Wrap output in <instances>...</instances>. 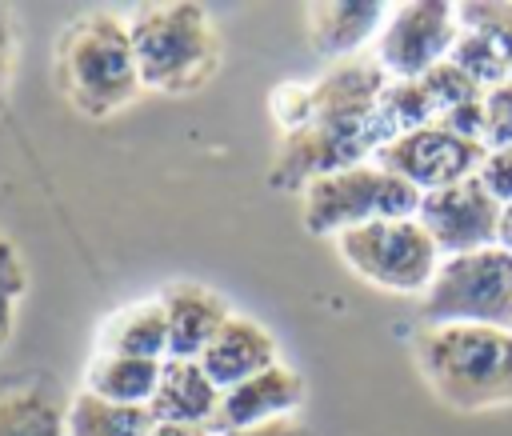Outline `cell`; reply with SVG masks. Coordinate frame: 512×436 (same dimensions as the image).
<instances>
[{
  "label": "cell",
  "instance_id": "10",
  "mask_svg": "<svg viewBox=\"0 0 512 436\" xmlns=\"http://www.w3.org/2000/svg\"><path fill=\"white\" fill-rule=\"evenodd\" d=\"M416 220L424 224V232L432 236L440 256H460V252H476V248H492L496 244L500 204L472 176V180L424 192L420 208H416Z\"/></svg>",
  "mask_w": 512,
  "mask_h": 436
},
{
  "label": "cell",
  "instance_id": "14",
  "mask_svg": "<svg viewBox=\"0 0 512 436\" xmlns=\"http://www.w3.org/2000/svg\"><path fill=\"white\" fill-rule=\"evenodd\" d=\"M164 316H168V360H200L208 340L220 332V324L232 316L224 296H216L204 284H172L164 296Z\"/></svg>",
  "mask_w": 512,
  "mask_h": 436
},
{
  "label": "cell",
  "instance_id": "9",
  "mask_svg": "<svg viewBox=\"0 0 512 436\" xmlns=\"http://www.w3.org/2000/svg\"><path fill=\"white\" fill-rule=\"evenodd\" d=\"M484 152L488 148L472 136H460L440 124H424V128H412V132H400L396 140H388L372 160L424 196V192L472 180L480 172Z\"/></svg>",
  "mask_w": 512,
  "mask_h": 436
},
{
  "label": "cell",
  "instance_id": "2",
  "mask_svg": "<svg viewBox=\"0 0 512 436\" xmlns=\"http://www.w3.org/2000/svg\"><path fill=\"white\" fill-rule=\"evenodd\" d=\"M416 368L436 400L456 412L512 404V328L440 324L416 332Z\"/></svg>",
  "mask_w": 512,
  "mask_h": 436
},
{
  "label": "cell",
  "instance_id": "21",
  "mask_svg": "<svg viewBox=\"0 0 512 436\" xmlns=\"http://www.w3.org/2000/svg\"><path fill=\"white\" fill-rule=\"evenodd\" d=\"M484 148H512V84L484 92Z\"/></svg>",
  "mask_w": 512,
  "mask_h": 436
},
{
  "label": "cell",
  "instance_id": "19",
  "mask_svg": "<svg viewBox=\"0 0 512 436\" xmlns=\"http://www.w3.org/2000/svg\"><path fill=\"white\" fill-rule=\"evenodd\" d=\"M0 436H68V408L48 388L4 392Z\"/></svg>",
  "mask_w": 512,
  "mask_h": 436
},
{
  "label": "cell",
  "instance_id": "7",
  "mask_svg": "<svg viewBox=\"0 0 512 436\" xmlns=\"http://www.w3.org/2000/svg\"><path fill=\"white\" fill-rule=\"evenodd\" d=\"M336 252L360 280L384 292H416V296H424V288L432 284L444 260L416 216L372 220L352 232H340Z\"/></svg>",
  "mask_w": 512,
  "mask_h": 436
},
{
  "label": "cell",
  "instance_id": "5",
  "mask_svg": "<svg viewBox=\"0 0 512 436\" xmlns=\"http://www.w3.org/2000/svg\"><path fill=\"white\" fill-rule=\"evenodd\" d=\"M420 192L376 160L324 172L300 188V220L312 236H340L372 220L416 216Z\"/></svg>",
  "mask_w": 512,
  "mask_h": 436
},
{
  "label": "cell",
  "instance_id": "23",
  "mask_svg": "<svg viewBox=\"0 0 512 436\" xmlns=\"http://www.w3.org/2000/svg\"><path fill=\"white\" fill-rule=\"evenodd\" d=\"M220 436H316V432L300 416H284V420H272L260 428H240V432H220Z\"/></svg>",
  "mask_w": 512,
  "mask_h": 436
},
{
  "label": "cell",
  "instance_id": "8",
  "mask_svg": "<svg viewBox=\"0 0 512 436\" xmlns=\"http://www.w3.org/2000/svg\"><path fill=\"white\" fill-rule=\"evenodd\" d=\"M460 40V8L448 0L392 4L376 36V68L388 80H420L452 56Z\"/></svg>",
  "mask_w": 512,
  "mask_h": 436
},
{
  "label": "cell",
  "instance_id": "4",
  "mask_svg": "<svg viewBox=\"0 0 512 436\" xmlns=\"http://www.w3.org/2000/svg\"><path fill=\"white\" fill-rule=\"evenodd\" d=\"M56 84L64 100L88 120L128 108L144 92L128 24L112 12H88L68 24L56 48Z\"/></svg>",
  "mask_w": 512,
  "mask_h": 436
},
{
  "label": "cell",
  "instance_id": "25",
  "mask_svg": "<svg viewBox=\"0 0 512 436\" xmlns=\"http://www.w3.org/2000/svg\"><path fill=\"white\" fill-rule=\"evenodd\" d=\"M8 64H12V24H8V12L0 8V80L8 76Z\"/></svg>",
  "mask_w": 512,
  "mask_h": 436
},
{
  "label": "cell",
  "instance_id": "16",
  "mask_svg": "<svg viewBox=\"0 0 512 436\" xmlns=\"http://www.w3.org/2000/svg\"><path fill=\"white\" fill-rule=\"evenodd\" d=\"M96 352L168 360V316H164L160 296H156V300H132V304L116 308V312L100 324Z\"/></svg>",
  "mask_w": 512,
  "mask_h": 436
},
{
  "label": "cell",
  "instance_id": "11",
  "mask_svg": "<svg viewBox=\"0 0 512 436\" xmlns=\"http://www.w3.org/2000/svg\"><path fill=\"white\" fill-rule=\"evenodd\" d=\"M388 8L392 4H380V0H316L304 8V32H308V44L316 56L324 60H356L364 44H376L384 20H388Z\"/></svg>",
  "mask_w": 512,
  "mask_h": 436
},
{
  "label": "cell",
  "instance_id": "20",
  "mask_svg": "<svg viewBox=\"0 0 512 436\" xmlns=\"http://www.w3.org/2000/svg\"><path fill=\"white\" fill-rule=\"evenodd\" d=\"M456 8H460V28L484 32L496 44L508 84H512V0H472V4H456Z\"/></svg>",
  "mask_w": 512,
  "mask_h": 436
},
{
  "label": "cell",
  "instance_id": "13",
  "mask_svg": "<svg viewBox=\"0 0 512 436\" xmlns=\"http://www.w3.org/2000/svg\"><path fill=\"white\" fill-rule=\"evenodd\" d=\"M272 364H280L272 332L260 320L240 316V312H232L220 324V332L208 340V348L200 352V368L208 372V380L220 392H228V388L260 376V372H268Z\"/></svg>",
  "mask_w": 512,
  "mask_h": 436
},
{
  "label": "cell",
  "instance_id": "18",
  "mask_svg": "<svg viewBox=\"0 0 512 436\" xmlns=\"http://www.w3.org/2000/svg\"><path fill=\"white\" fill-rule=\"evenodd\" d=\"M156 420L148 408L108 404L92 392H76L68 404V436H152Z\"/></svg>",
  "mask_w": 512,
  "mask_h": 436
},
{
  "label": "cell",
  "instance_id": "3",
  "mask_svg": "<svg viewBox=\"0 0 512 436\" xmlns=\"http://www.w3.org/2000/svg\"><path fill=\"white\" fill-rule=\"evenodd\" d=\"M128 40L140 84L168 96L200 92L220 68V36L200 4H136L128 12Z\"/></svg>",
  "mask_w": 512,
  "mask_h": 436
},
{
  "label": "cell",
  "instance_id": "12",
  "mask_svg": "<svg viewBox=\"0 0 512 436\" xmlns=\"http://www.w3.org/2000/svg\"><path fill=\"white\" fill-rule=\"evenodd\" d=\"M304 404V380L288 364H272L268 372L220 392L216 408V432H240V428H260L284 416H296Z\"/></svg>",
  "mask_w": 512,
  "mask_h": 436
},
{
  "label": "cell",
  "instance_id": "6",
  "mask_svg": "<svg viewBox=\"0 0 512 436\" xmlns=\"http://www.w3.org/2000/svg\"><path fill=\"white\" fill-rule=\"evenodd\" d=\"M428 328L440 324H484L512 328V256L504 248H476L444 256L432 284L420 296Z\"/></svg>",
  "mask_w": 512,
  "mask_h": 436
},
{
  "label": "cell",
  "instance_id": "1",
  "mask_svg": "<svg viewBox=\"0 0 512 436\" xmlns=\"http://www.w3.org/2000/svg\"><path fill=\"white\" fill-rule=\"evenodd\" d=\"M388 76L376 60L332 64L312 84H284L272 96V116L284 132L280 160L272 168L276 184L304 188L308 180L352 168L376 156V104Z\"/></svg>",
  "mask_w": 512,
  "mask_h": 436
},
{
  "label": "cell",
  "instance_id": "17",
  "mask_svg": "<svg viewBox=\"0 0 512 436\" xmlns=\"http://www.w3.org/2000/svg\"><path fill=\"white\" fill-rule=\"evenodd\" d=\"M164 360H144V356H112V352H92L84 368V392L108 400V404H128V408H148L152 392L160 384Z\"/></svg>",
  "mask_w": 512,
  "mask_h": 436
},
{
  "label": "cell",
  "instance_id": "22",
  "mask_svg": "<svg viewBox=\"0 0 512 436\" xmlns=\"http://www.w3.org/2000/svg\"><path fill=\"white\" fill-rule=\"evenodd\" d=\"M476 180L488 188L496 204H512V148H488Z\"/></svg>",
  "mask_w": 512,
  "mask_h": 436
},
{
  "label": "cell",
  "instance_id": "24",
  "mask_svg": "<svg viewBox=\"0 0 512 436\" xmlns=\"http://www.w3.org/2000/svg\"><path fill=\"white\" fill-rule=\"evenodd\" d=\"M152 436H220L212 424H156Z\"/></svg>",
  "mask_w": 512,
  "mask_h": 436
},
{
  "label": "cell",
  "instance_id": "26",
  "mask_svg": "<svg viewBox=\"0 0 512 436\" xmlns=\"http://www.w3.org/2000/svg\"><path fill=\"white\" fill-rule=\"evenodd\" d=\"M496 248H504L512 256V204H500V220H496Z\"/></svg>",
  "mask_w": 512,
  "mask_h": 436
},
{
  "label": "cell",
  "instance_id": "15",
  "mask_svg": "<svg viewBox=\"0 0 512 436\" xmlns=\"http://www.w3.org/2000/svg\"><path fill=\"white\" fill-rule=\"evenodd\" d=\"M220 388L208 380L200 360H164L160 384L152 392V420L156 424H216Z\"/></svg>",
  "mask_w": 512,
  "mask_h": 436
}]
</instances>
